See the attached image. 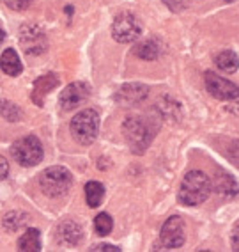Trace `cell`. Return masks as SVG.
Returning <instances> with one entry per match:
<instances>
[{
    "mask_svg": "<svg viewBox=\"0 0 239 252\" xmlns=\"http://www.w3.org/2000/svg\"><path fill=\"white\" fill-rule=\"evenodd\" d=\"M59 84V78L55 75H46V77H41L39 80L34 84V93H32V98L37 105H41V98L39 96H46L48 91H52L55 86Z\"/></svg>",
    "mask_w": 239,
    "mask_h": 252,
    "instance_id": "ac0fdd59",
    "label": "cell"
},
{
    "mask_svg": "<svg viewBox=\"0 0 239 252\" xmlns=\"http://www.w3.org/2000/svg\"><path fill=\"white\" fill-rule=\"evenodd\" d=\"M57 238L60 240L62 243H66V245H77L78 242L81 240V229L80 225L77 224V222L73 220H66L60 224L59 231H57Z\"/></svg>",
    "mask_w": 239,
    "mask_h": 252,
    "instance_id": "5bb4252c",
    "label": "cell"
},
{
    "mask_svg": "<svg viewBox=\"0 0 239 252\" xmlns=\"http://www.w3.org/2000/svg\"><path fill=\"white\" fill-rule=\"evenodd\" d=\"M7 171H9V167H7V160H5V158H0V176H2V180L7 178Z\"/></svg>",
    "mask_w": 239,
    "mask_h": 252,
    "instance_id": "484cf974",
    "label": "cell"
},
{
    "mask_svg": "<svg viewBox=\"0 0 239 252\" xmlns=\"http://www.w3.org/2000/svg\"><path fill=\"white\" fill-rule=\"evenodd\" d=\"M147 91H149L147 87L140 86V84H128V86H122L119 89L115 99L121 103H138V101L147 98Z\"/></svg>",
    "mask_w": 239,
    "mask_h": 252,
    "instance_id": "7c38bea8",
    "label": "cell"
},
{
    "mask_svg": "<svg viewBox=\"0 0 239 252\" xmlns=\"http://www.w3.org/2000/svg\"><path fill=\"white\" fill-rule=\"evenodd\" d=\"M39 185L48 197H60L71 189L73 176L66 167H50L39 176Z\"/></svg>",
    "mask_w": 239,
    "mask_h": 252,
    "instance_id": "277c9868",
    "label": "cell"
},
{
    "mask_svg": "<svg viewBox=\"0 0 239 252\" xmlns=\"http://www.w3.org/2000/svg\"><path fill=\"white\" fill-rule=\"evenodd\" d=\"M216 66L220 71L223 73H236L239 68V57L236 52L232 50H225V52H221V54L216 55Z\"/></svg>",
    "mask_w": 239,
    "mask_h": 252,
    "instance_id": "2e32d148",
    "label": "cell"
},
{
    "mask_svg": "<svg viewBox=\"0 0 239 252\" xmlns=\"http://www.w3.org/2000/svg\"><path fill=\"white\" fill-rule=\"evenodd\" d=\"M4 2L11 9H25V7H28L32 0H4Z\"/></svg>",
    "mask_w": 239,
    "mask_h": 252,
    "instance_id": "cb8c5ba5",
    "label": "cell"
},
{
    "mask_svg": "<svg viewBox=\"0 0 239 252\" xmlns=\"http://www.w3.org/2000/svg\"><path fill=\"white\" fill-rule=\"evenodd\" d=\"M71 133L81 146L92 144L100 133V116L92 108L78 112L71 121Z\"/></svg>",
    "mask_w": 239,
    "mask_h": 252,
    "instance_id": "3957f363",
    "label": "cell"
},
{
    "mask_svg": "<svg viewBox=\"0 0 239 252\" xmlns=\"http://www.w3.org/2000/svg\"><path fill=\"white\" fill-rule=\"evenodd\" d=\"M206 87H208L209 94L216 99H236L239 98V86L234 82L221 78L214 73H206Z\"/></svg>",
    "mask_w": 239,
    "mask_h": 252,
    "instance_id": "ba28073f",
    "label": "cell"
},
{
    "mask_svg": "<svg viewBox=\"0 0 239 252\" xmlns=\"http://www.w3.org/2000/svg\"><path fill=\"white\" fill-rule=\"evenodd\" d=\"M105 199V187L98 181H89L85 185V201L90 208H98Z\"/></svg>",
    "mask_w": 239,
    "mask_h": 252,
    "instance_id": "d6986e66",
    "label": "cell"
},
{
    "mask_svg": "<svg viewBox=\"0 0 239 252\" xmlns=\"http://www.w3.org/2000/svg\"><path fill=\"white\" fill-rule=\"evenodd\" d=\"M14 160L23 167H32L43 160V146L36 135H27L16 140L11 148Z\"/></svg>",
    "mask_w": 239,
    "mask_h": 252,
    "instance_id": "5b68a950",
    "label": "cell"
},
{
    "mask_svg": "<svg viewBox=\"0 0 239 252\" xmlns=\"http://www.w3.org/2000/svg\"><path fill=\"white\" fill-rule=\"evenodd\" d=\"M122 135L126 139L128 146H130L136 155L144 153L145 149L149 148L151 140L154 137V130L149 126V123L145 121L144 117L131 116L128 117L124 125H122Z\"/></svg>",
    "mask_w": 239,
    "mask_h": 252,
    "instance_id": "7a4b0ae2",
    "label": "cell"
},
{
    "mask_svg": "<svg viewBox=\"0 0 239 252\" xmlns=\"http://www.w3.org/2000/svg\"><path fill=\"white\" fill-rule=\"evenodd\" d=\"M18 249L22 252H39L41 251V236L37 229H28L18 240Z\"/></svg>",
    "mask_w": 239,
    "mask_h": 252,
    "instance_id": "e0dca14e",
    "label": "cell"
},
{
    "mask_svg": "<svg viewBox=\"0 0 239 252\" xmlns=\"http://www.w3.org/2000/svg\"><path fill=\"white\" fill-rule=\"evenodd\" d=\"M211 180L200 171H191L185 176L179 189V201L186 206H200L211 195Z\"/></svg>",
    "mask_w": 239,
    "mask_h": 252,
    "instance_id": "6da1fadb",
    "label": "cell"
},
{
    "mask_svg": "<svg viewBox=\"0 0 239 252\" xmlns=\"http://www.w3.org/2000/svg\"><path fill=\"white\" fill-rule=\"evenodd\" d=\"M142 34V27H140L136 16L131 13H121L115 16L112 23V36L119 43H133L136 41Z\"/></svg>",
    "mask_w": 239,
    "mask_h": 252,
    "instance_id": "8992f818",
    "label": "cell"
},
{
    "mask_svg": "<svg viewBox=\"0 0 239 252\" xmlns=\"http://www.w3.org/2000/svg\"><path fill=\"white\" fill-rule=\"evenodd\" d=\"M232 249L239 251V225L232 231Z\"/></svg>",
    "mask_w": 239,
    "mask_h": 252,
    "instance_id": "4316f807",
    "label": "cell"
},
{
    "mask_svg": "<svg viewBox=\"0 0 239 252\" xmlns=\"http://www.w3.org/2000/svg\"><path fill=\"white\" fill-rule=\"evenodd\" d=\"M92 252L96 251H103V252H119L121 249L115 247V245H108V243H101V245H94V247L90 249Z\"/></svg>",
    "mask_w": 239,
    "mask_h": 252,
    "instance_id": "d4e9b609",
    "label": "cell"
},
{
    "mask_svg": "<svg viewBox=\"0 0 239 252\" xmlns=\"http://www.w3.org/2000/svg\"><path fill=\"white\" fill-rule=\"evenodd\" d=\"M227 153H229L230 162L239 169V140H236V142H232V144L229 146V151H227Z\"/></svg>",
    "mask_w": 239,
    "mask_h": 252,
    "instance_id": "603a6c76",
    "label": "cell"
},
{
    "mask_svg": "<svg viewBox=\"0 0 239 252\" xmlns=\"http://www.w3.org/2000/svg\"><path fill=\"white\" fill-rule=\"evenodd\" d=\"M214 190L223 197L232 199L236 195H239V183L234 180V176L227 174L223 171H218V174L214 176Z\"/></svg>",
    "mask_w": 239,
    "mask_h": 252,
    "instance_id": "8fae6325",
    "label": "cell"
},
{
    "mask_svg": "<svg viewBox=\"0 0 239 252\" xmlns=\"http://www.w3.org/2000/svg\"><path fill=\"white\" fill-rule=\"evenodd\" d=\"M186 240L185 234V224L181 217H170L161 227V243L167 249H177L181 247Z\"/></svg>",
    "mask_w": 239,
    "mask_h": 252,
    "instance_id": "30bf717a",
    "label": "cell"
},
{
    "mask_svg": "<svg viewBox=\"0 0 239 252\" xmlns=\"http://www.w3.org/2000/svg\"><path fill=\"white\" fill-rule=\"evenodd\" d=\"M23 69L22 66V61H20L18 54L14 52L13 48H7L4 50V54H2V71L5 75H9V77H16L20 75Z\"/></svg>",
    "mask_w": 239,
    "mask_h": 252,
    "instance_id": "9a60e30c",
    "label": "cell"
},
{
    "mask_svg": "<svg viewBox=\"0 0 239 252\" xmlns=\"http://www.w3.org/2000/svg\"><path fill=\"white\" fill-rule=\"evenodd\" d=\"M2 116H4L5 121L14 123V121H18L20 119L22 112H20V108L16 107V105L9 103V101H4V103H2Z\"/></svg>",
    "mask_w": 239,
    "mask_h": 252,
    "instance_id": "7402d4cb",
    "label": "cell"
},
{
    "mask_svg": "<svg viewBox=\"0 0 239 252\" xmlns=\"http://www.w3.org/2000/svg\"><path fill=\"white\" fill-rule=\"evenodd\" d=\"M90 98V87L85 82H73L66 89L60 93L59 96V105L64 110H71V108L80 107L81 103H85Z\"/></svg>",
    "mask_w": 239,
    "mask_h": 252,
    "instance_id": "9c48e42d",
    "label": "cell"
},
{
    "mask_svg": "<svg viewBox=\"0 0 239 252\" xmlns=\"http://www.w3.org/2000/svg\"><path fill=\"white\" fill-rule=\"evenodd\" d=\"M135 55L140 59H145V61H154L163 54V45L161 41L156 39V37H147L142 43L135 46Z\"/></svg>",
    "mask_w": 239,
    "mask_h": 252,
    "instance_id": "4fadbf2b",
    "label": "cell"
},
{
    "mask_svg": "<svg viewBox=\"0 0 239 252\" xmlns=\"http://www.w3.org/2000/svg\"><path fill=\"white\" fill-rule=\"evenodd\" d=\"M27 220H28V215H25V213H20V212L7 213L4 217V227L7 231H16L27 224Z\"/></svg>",
    "mask_w": 239,
    "mask_h": 252,
    "instance_id": "ffe728a7",
    "label": "cell"
},
{
    "mask_svg": "<svg viewBox=\"0 0 239 252\" xmlns=\"http://www.w3.org/2000/svg\"><path fill=\"white\" fill-rule=\"evenodd\" d=\"M94 227H96V233L101 234V236L110 234V231H112V227H113L112 217H110L108 213H100V215L96 217Z\"/></svg>",
    "mask_w": 239,
    "mask_h": 252,
    "instance_id": "44dd1931",
    "label": "cell"
},
{
    "mask_svg": "<svg viewBox=\"0 0 239 252\" xmlns=\"http://www.w3.org/2000/svg\"><path fill=\"white\" fill-rule=\"evenodd\" d=\"M20 45L27 55H39L46 52V34L36 25H25L20 31Z\"/></svg>",
    "mask_w": 239,
    "mask_h": 252,
    "instance_id": "52a82bcc",
    "label": "cell"
}]
</instances>
